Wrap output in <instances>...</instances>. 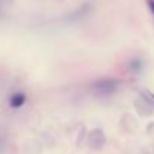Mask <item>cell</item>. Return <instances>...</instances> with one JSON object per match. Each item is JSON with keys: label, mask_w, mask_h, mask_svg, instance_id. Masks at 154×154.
I'll list each match as a JSON object with an SVG mask.
<instances>
[{"label": "cell", "mask_w": 154, "mask_h": 154, "mask_svg": "<svg viewBox=\"0 0 154 154\" xmlns=\"http://www.w3.org/2000/svg\"><path fill=\"white\" fill-rule=\"evenodd\" d=\"M121 82L115 78H105V79H100L97 82L93 84V93L99 94V96H111L114 94L118 88H120Z\"/></svg>", "instance_id": "1"}, {"label": "cell", "mask_w": 154, "mask_h": 154, "mask_svg": "<svg viewBox=\"0 0 154 154\" xmlns=\"http://www.w3.org/2000/svg\"><path fill=\"white\" fill-rule=\"evenodd\" d=\"M27 100V96L24 94V93H21V91H17V93H14L12 96H11V99H9V105H11V108H14V109H20L24 103Z\"/></svg>", "instance_id": "2"}, {"label": "cell", "mask_w": 154, "mask_h": 154, "mask_svg": "<svg viewBox=\"0 0 154 154\" xmlns=\"http://www.w3.org/2000/svg\"><path fill=\"white\" fill-rule=\"evenodd\" d=\"M132 69L139 70V69H141V61H139V60H132Z\"/></svg>", "instance_id": "3"}, {"label": "cell", "mask_w": 154, "mask_h": 154, "mask_svg": "<svg viewBox=\"0 0 154 154\" xmlns=\"http://www.w3.org/2000/svg\"><path fill=\"white\" fill-rule=\"evenodd\" d=\"M148 6H150V9L153 11V14H154V0H148Z\"/></svg>", "instance_id": "4"}]
</instances>
